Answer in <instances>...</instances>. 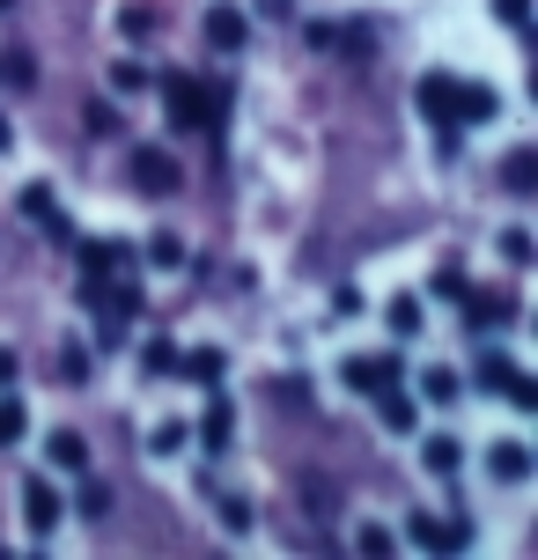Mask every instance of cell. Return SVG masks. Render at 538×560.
I'll use <instances>...</instances> for the list:
<instances>
[{
	"instance_id": "6da1fadb",
	"label": "cell",
	"mask_w": 538,
	"mask_h": 560,
	"mask_svg": "<svg viewBox=\"0 0 538 560\" xmlns=\"http://www.w3.org/2000/svg\"><path fill=\"white\" fill-rule=\"evenodd\" d=\"M163 118H171L177 133H199L207 126V89L192 74H163Z\"/></svg>"
},
{
	"instance_id": "7a4b0ae2",
	"label": "cell",
	"mask_w": 538,
	"mask_h": 560,
	"mask_svg": "<svg viewBox=\"0 0 538 560\" xmlns=\"http://www.w3.org/2000/svg\"><path fill=\"white\" fill-rule=\"evenodd\" d=\"M133 192H148V199H171L177 192L171 148H133Z\"/></svg>"
},
{
	"instance_id": "3957f363",
	"label": "cell",
	"mask_w": 538,
	"mask_h": 560,
	"mask_svg": "<svg viewBox=\"0 0 538 560\" xmlns=\"http://www.w3.org/2000/svg\"><path fill=\"white\" fill-rule=\"evenodd\" d=\"M23 516H30V532H37V538H52L59 524H67V502H59L52 479H30V487H23Z\"/></svg>"
},
{
	"instance_id": "277c9868",
	"label": "cell",
	"mask_w": 538,
	"mask_h": 560,
	"mask_svg": "<svg viewBox=\"0 0 538 560\" xmlns=\"http://www.w3.org/2000/svg\"><path fill=\"white\" fill-rule=\"evenodd\" d=\"M413 546H428V553H465L472 532H465L457 516H413Z\"/></svg>"
},
{
	"instance_id": "5b68a950",
	"label": "cell",
	"mask_w": 538,
	"mask_h": 560,
	"mask_svg": "<svg viewBox=\"0 0 538 560\" xmlns=\"http://www.w3.org/2000/svg\"><path fill=\"white\" fill-rule=\"evenodd\" d=\"M413 104H421V112L435 118V126H457V74H421Z\"/></svg>"
},
{
	"instance_id": "8992f818",
	"label": "cell",
	"mask_w": 538,
	"mask_h": 560,
	"mask_svg": "<svg viewBox=\"0 0 538 560\" xmlns=\"http://www.w3.org/2000/svg\"><path fill=\"white\" fill-rule=\"evenodd\" d=\"M347 384L376 398L384 384H398V354H354V362H347Z\"/></svg>"
},
{
	"instance_id": "52a82bcc",
	"label": "cell",
	"mask_w": 538,
	"mask_h": 560,
	"mask_svg": "<svg viewBox=\"0 0 538 560\" xmlns=\"http://www.w3.org/2000/svg\"><path fill=\"white\" fill-rule=\"evenodd\" d=\"M244 37H252L244 8H207V45L214 52H244Z\"/></svg>"
},
{
	"instance_id": "ba28073f",
	"label": "cell",
	"mask_w": 538,
	"mask_h": 560,
	"mask_svg": "<svg viewBox=\"0 0 538 560\" xmlns=\"http://www.w3.org/2000/svg\"><path fill=\"white\" fill-rule=\"evenodd\" d=\"M229 435H236V406H229V398H207V420H199V443H207V457H222Z\"/></svg>"
},
{
	"instance_id": "9c48e42d",
	"label": "cell",
	"mask_w": 538,
	"mask_h": 560,
	"mask_svg": "<svg viewBox=\"0 0 538 560\" xmlns=\"http://www.w3.org/2000/svg\"><path fill=\"white\" fill-rule=\"evenodd\" d=\"M494 112H502V96L487 82H457V118H465V126H487Z\"/></svg>"
},
{
	"instance_id": "30bf717a",
	"label": "cell",
	"mask_w": 538,
	"mask_h": 560,
	"mask_svg": "<svg viewBox=\"0 0 538 560\" xmlns=\"http://www.w3.org/2000/svg\"><path fill=\"white\" fill-rule=\"evenodd\" d=\"M23 214H30V222H45L59 244H74V222H67V214L52 207V192H45V185H30V192H23Z\"/></svg>"
},
{
	"instance_id": "8fae6325",
	"label": "cell",
	"mask_w": 538,
	"mask_h": 560,
	"mask_svg": "<svg viewBox=\"0 0 538 560\" xmlns=\"http://www.w3.org/2000/svg\"><path fill=\"white\" fill-rule=\"evenodd\" d=\"M376 413H384V428H391V435H413V428H421L413 398L398 392V384H384V392H376Z\"/></svg>"
},
{
	"instance_id": "7c38bea8",
	"label": "cell",
	"mask_w": 538,
	"mask_h": 560,
	"mask_svg": "<svg viewBox=\"0 0 538 560\" xmlns=\"http://www.w3.org/2000/svg\"><path fill=\"white\" fill-rule=\"evenodd\" d=\"M45 457H52L59 472H89V443L74 435V428H59V435H45Z\"/></svg>"
},
{
	"instance_id": "4fadbf2b",
	"label": "cell",
	"mask_w": 538,
	"mask_h": 560,
	"mask_svg": "<svg viewBox=\"0 0 538 560\" xmlns=\"http://www.w3.org/2000/svg\"><path fill=\"white\" fill-rule=\"evenodd\" d=\"M457 303H465V317H472V325H510V317H516L510 295H472V288H465Z\"/></svg>"
},
{
	"instance_id": "5bb4252c",
	"label": "cell",
	"mask_w": 538,
	"mask_h": 560,
	"mask_svg": "<svg viewBox=\"0 0 538 560\" xmlns=\"http://www.w3.org/2000/svg\"><path fill=\"white\" fill-rule=\"evenodd\" d=\"M487 465H494V479H510V487H516V479L531 472V450H524V443H494V457H487Z\"/></svg>"
},
{
	"instance_id": "9a60e30c",
	"label": "cell",
	"mask_w": 538,
	"mask_h": 560,
	"mask_svg": "<svg viewBox=\"0 0 538 560\" xmlns=\"http://www.w3.org/2000/svg\"><path fill=\"white\" fill-rule=\"evenodd\" d=\"M502 185H510V192H538V155L531 148H516L510 163H502Z\"/></svg>"
},
{
	"instance_id": "2e32d148",
	"label": "cell",
	"mask_w": 538,
	"mask_h": 560,
	"mask_svg": "<svg viewBox=\"0 0 538 560\" xmlns=\"http://www.w3.org/2000/svg\"><path fill=\"white\" fill-rule=\"evenodd\" d=\"M510 384H516L510 354H480V392H502V398H510Z\"/></svg>"
},
{
	"instance_id": "e0dca14e",
	"label": "cell",
	"mask_w": 538,
	"mask_h": 560,
	"mask_svg": "<svg viewBox=\"0 0 538 560\" xmlns=\"http://www.w3.org/2000/svg\"><path fill=\"white\" fill-rule=\"evenodd\" d=\"M82 266H89V280L118 273V266H126V244H82Z\"/></svg>"
},
{
	"instance_id": "ac0fdd59",
	"label": "cell",
	"mask_w": 538,
	"mask_h": 560,
	"mask_svg": "<svg viewBox=\"0 0 538 560\" xmlns=\"http://www.w3.org/2000/svg\"><path fill=\"white\" fill-rule=\"evenodd\" d=\"M23 435H30V413L15 406V398H0V450H15Z\"/></svg>"
},
{
	"instance_id": "d6986e66",
	"label": "cell",
	"mask_w": 538,
	"mask_h": 560,
	"mask_svg": "<svg viewBox=\"0 0 538 560\" xmlns=\"http://www.w3.org/2000/svg\"><path fill=\"white\" fill-rule=\"evenodd\" d=\"M30 82H37L30 52H0V89H30Z\"/></svg>"
},
{
	"instance_id": "ffe728a7",
	"label": "cell",
	"mask_w": 538,
	"mask_h": 560,
	"mask_svg": "<svg viewBox=\"0 0 538 560\" xmlns=\"http://www.w3.org/2000/svg\"><path fill=\"white\" fill-rule=\"evenodd\" d=\"M457 465H465V457H457V443H451V435H428V472H443V479H451Z\"/></svg>"
},
{
	"instance_id": "44dd1931",
	"label": "cell",
	"mask_w": 538,
	"mask_h": 560,
	"mask_svg": "<svg viewBox=\"0 0 538 560\" xmlns=\"http://www.w3.org/2000/svg\"><path fill=\"white\" fill-rule=\"evenodd\" d=\"M421 392H428V406H451V398H457V376H451V369H421Z\"/></svg>"
},
{
	"instance_id": "7402d4cb",
	"label": "cell",
	"mask_w": 538,
	"mask_h": 560,
	"mask_svg": "<svg viewBox=\"0 0 538 560\" xmlns=\"http://www.w3.org/2000/svg\"><path fill=\"white\" fill-rule=\"evenodd\" d=\"M112 89H118V96H141V89H148V67H141V59H118V67H112Z\"/></svg>"
},
{
	"instance_id": "603a6c76",
	"label": "cell",
	"mask_w": 538,
	"mask_h": 560,
	"mask_svg": "<svg viewBox=\"0 0 538 560\" xmlns=\"http://www.w3.org/2000/svg\"><path fill=\"white\" fill-rule=\"evenodd\" d=\"M141 369H148V376H177V354H171V339H148Z\"/></svg>"
},
{
	"instance_id": "cb8c5ba5",
	"label": "cell",
	"mask_w": 538,
	"mask_h": 560,
	"mask_svg": "<svg viewBox=\"0 0 538 560\" xmlns=\"http://www.w3.org/2000/svg\"><path fill=\"white\" fill-rule=\"evenodd\" d=\"M391 332H398V339L421 332V303H413V295H398V303H391Z\"/></svg>"
},
{
	"instance_id": "d4e9b609",
	"label": "cell",
	"mask_w": 538,
	"mask_h": 560,
	"mask_svg": "<svg viewBox=\"0 0 538 560\" xmlns=\"http://www.w3.org/2000/svg\"><path fill=\"white\" fill-rule=\"evenodd\" d=\"M148 450H155V457H177V450H185V420H163V428L148 435Z\"/></svg>"
},
{
	"instance_id": "484cf974",
	"label": "cell",
	"mask_w": 538,
	"mask_h": 560,
	"mask_svg": "<svg viewBox=\"0 0 538 560\" xmlns=\"http://www.w3.org/2000/svg\"><path fill=\"white\" fill-rule=\"evenodd\" d=\"M148 266H185V244H177L171 229H163V236H155V244H148Z\"/></svg>"
},
{
	"instance_id": "4316f807",
	"label": "cell",
	"mask_w": 538,
	"mask_h": 560,
	"mask_svg": "<svg viewBox=\"0 0 538 560\" xmlns=\"http://www.w3.org/2000/svg\"><path fill=\"white\" fill-rule=\"evenodd\" d=\"M59 384H89V354H82V347L59 354Z\"/></svg>"
},
{
	"instance_id": "83f0119b",
	"label": "cell",
	"mask_w": 538,
	"mask_h": 560,
	"mask_svg": "<svg viewBox=\"0 0 538 560\" xmlns=\"http://www.w3.org/2000/svg\"><path fill=\"white\" fill-rule=\"evenodd\" d=\"M185 376H192V384H214V376H222V354H214V347H207V354H192V362H185Z\"/></svg>"
},
{
	"instance_id": "f1b7e54d",
	"label": "cell",
	"mask_w": 538,
	"mask_h": 560,
	"mask_svg": "<svg viewBox=\"0 0 538 560\" xmlns=\"http://www.w3.org/2000/svg\"><path fill=\"white\" fill-rule=\"evenodd\" d=\"M502 258H510V266H531V236L510 229V236H502Z\"/></svg>"
},
{
	"instance_id": "f546056e",
	"label": "cell",
	"mask_w": 538,
	"mask_h": 560,
	"mask_svg": "<svg viewBox=\"0 0 538 560\" xmlns=\"http://www.w3.org/2000/svg\"><path fill=\"white\" fill-rule=\"evenodd\" d=\"M510 406H516V413H538V384H531V376H516V384H510Z\"/></svg>"
},
{
	"instance_id": "4dcf8cb0",
	"label": "cell",
	"mask_w": 538,
	"mask_h": 560,
	"mask_svg": "<svg viewBox=\"0 0 538 560\" xmlns=\"http://www.w3.org/2000/svg\"><path fill=\"white\" fill-rule=\"evenodd\" d=\"M494 15H502L510 30H524V23H531V0H494Z\"/></svg>"
},
{
	"instance_id": "1f68e13d",
	"label": "cell",
	"mask_w": 538,
	"mask_h": 560,
	"mask_svg": "<svg viewBox=\"0 0 538 560\" xmlns=\"http://www.w3.org/2000/svg\"><path fill=\"white\" fill-rule=\"evenodd\" d=\"M362 553H369V560H384V553H391V532H376V524H362Z\"/></svg>"
},
{
	"instance_id": "d6a6232c",
	"label": "cell",
	"mask_w": 538,
	"mask_h": 560,
	"mask_svg": "<svg viewBox=\"0 0 538 560\" xmlns=\"http://www.w3.org/2000/svg\"><path fill=\"white\" fill-rule=\"evenodd\" d=\"M89 133H118V112H112V104H89Z\"/></svg>"
},
{
	"instance_id": "836d02e7",
	"label": "cell",
	"mask_w": 538,
	"mask_h": 560,
	"mask_svg": "<svg viewBox=\"0 0 538 560\" xmlns=\"http://www.w3.org/2000/svg\"><path fill=\"white\" fill-rule=\"evenodd\" d=\"M15 376H23V362H15V347H0V392H8Z\"/></svg>"
},
{
	"instance_id": "e575fe53",
	"label": "cell",
	"mask_w": 538,
	"mask_h": 560,
	"mask_svg": "<svg viewBox=\"0 0 538 560\" xmlns=\"http://www.w3.org/2000/svg\"><path fill=\"white\" fill-rule=\"evenodd\" d=\"M8 140H15V133H8V118H0V148H8Z\"/></svg>"
},
{
	"instance_id": "d590c367",
	"label": "cell",
	"mask_w": 538,
	"mask_h": 560,
	"mask_svg": "<svg viewBox=\"0 0 538 560\" xmlns=\"http://www.w3.org/2000/svg\"><path fill=\"white\" fill-rule=\"evenodd\" d=\"M0 8H15V0H0Z\"/></svg>"
}]
</instances>
